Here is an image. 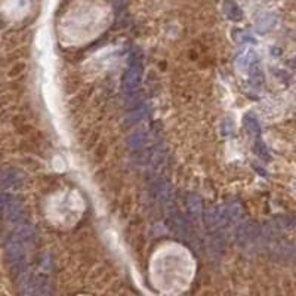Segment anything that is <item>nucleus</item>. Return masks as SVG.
<instances>
[{
  "label": "nucleus",
  "instance_id": "1",
  "mask_svg": "<svg viewBox=\"0 0 296 296\" xmlns=\"http://www.w3.org/2000/svg\"><path fill=\"white\" fill-rule=\"evenodd\" d=\"M142 79V64L139 61H132L129 68L125 73V77H123V90L128 93H133Z\"/></svg>",
  "mask_w": 296,
  "mask_h": 296
},
{
  "label": "nucleus",
  "instance_id": "2",
  "mask_svg": "<svg viewBox=\"0 0 296 296\" xmlns=\"http://www.w3.org/2000/svg\"><path fill=\"white\" fill-rule=\"evenodd\" d=\"M261 234V228L255 222H243L236 231V240L240 244H248L251 241H255Z\"/></svg>",
  "mask_w": 296,
  "mask_h": 296
},
{
  "label": "nucleus",
  "instance_id": "3",
  "mask_svg": "<svg viewBox=\"0 0 296 296\" xmlns=\"http://www.w3.org/2000/svg\"><path fill=\"white\" fill-rule=\"evenodd\" d=\"M22 182H24V175L18 169L9 167V169H5L2 174H0V188L2 190L16 188Z\"/></svg>",
  "mask_w": 296,
  "mask_h": 296
},
{
  "label": "nucleus",
  "instance_id": "4",
  "mask_svg": "<svg viewBox=\"0 0 296 296\" xmlns=\"http://www.w3.org/2000/svg\"><path fill=\"white\" fill-rule=\"evenodd\" d=\"M185 205H187V212L188 216L194 221L199 222L203 218V200L199 194L195 192H190L185 199Z\"/></svg>",
  "mask_w": 296,
  "mask_h": 296
},
{
  "label": "nucleus",
  "instance_id": "5",
  "mask_svg": "<svg viewBox=\"0 0 296 296\" xmlns=\"http://www.w3.org/2000/svg\"><path fill=\"white\" fill-rule=\"evenodd\" d=\"M24 212H26V209H24L22 202L12 197L3 213H5V216H6V219L9 222H14V224H15V222H21L24 219Z\"/></svg>",
  "mask_w": 296,
  "mask_h": 296
},
{
  "label": "nucleus",
  "instance_id": "6",
  "mask_svg": "<svg viewBox=\"0 0 296 296\" xmlns=\"http://www.w3.org/2000/svg\"><path fill=\"white\" fill-rule=\"evenodd\" d=\"M15 234L18 236V238L24 243V244H31L34 243L36 237H37V233H36V228L30 224H22L18 227V230L15 231Z\"/></svg>",
  "mask_w": 296,
  "mask_h": 296
},
{
  "label": "nucleus",
  "instance_id": "7",
  "mask_svg": "<svg viewBox=\"0 0 296 296\" xmlns=\"http://www.w3.org/2000/svg\"><path fill=\"white\" fill-rule=\"evenodd\" d=\"M225 251V238L222 234L215 233L209 240V252L213 255H222Z\"/></svg>",
  "mask_w": 296,
  "mask_h": 296
},
{
  "label": "nucleus",
  "instance_id": "8",
  "mask_svg": "<svg viewBox=\"0 0 296 296\" xmlns=\"http://www.w3.org/2000/svg\"><path fill=\"white\" fill-rule=\"evenodd\" d=\"M147 144V132H135L133 135L129 136L128 139V145L131 150L136 151V150H141V148H144Z\"/></svg>",
  "mask_w": 296,
  "mask_h": 296
},
{
  "label": "nucleus",
  "instance_id": "9",
  "mask_svg": "<svg viewBox=\"0 0 296 296\" xmlns=\"http://www.w3.org/2000/svg\"><path fill=\"white\" fill-rule=\"evenodd\" d=\"M274 224L280 230H293L296 227V218L292 215H280L274 219Z\"/></svg>",
  "mask_w": 296,
  "mask_h": 296
},
{
  "label": "nucleus",
  "instance_id": "10",
  "mask_svg": "<svg viewBox=\"0 0 296 296\" xmlns=\"http://www.w3.org/2000/svg\"><path fill=\"white\" fill-rule=\"evenodd\" d=\"M224 11H225V15L233 19V21H240L241 16H243V12L241 9L238 8L237 3H234L233 0H228V2L224 3Z\"/></svg>",
  "mask_w": 296,
  "mask_h": 296
},
{
  "label": "nucleus",
  "instance_id": "11",
  "mask_svg": "<svg viewBox=\"0 0 296 296\" xmlns=\"http://www.w3.org/2000/svg\"><path fill=\"white\" fill-rule=\"evenodd\" d=\"M244 126H246V129H248V132H249V133L256 135V136H259V135H261V126H259L258 120H256L253 116L248 114V116L244 117Z\"/></svg>",
  "mask_w": 296,
  "mask_h": 296
},
{
  "label": "nucleus",
  "instance_id": "12",
  "mask_svg": "<svg viewBox=\"0 0 296 296\" xmlns=\"http://www.w3.org/2000/svg\"><path fill=\"white\" fill-rule=\"evenodd\" d=\"M251 79H252V82H255L258 85H261L264 82V71H262L258 61L251 64Z\"/></svg>",
  "mask_w": 296,
  "mask_h": 296
},
{
  "label": "nucleus",
  "instance_id": "13",
  "mask_svg": "<svg viewBox=\"0 0 296 296\" xmlns=\"http://www.w3.org/2000/svg\"><path fill=\"white\" fill-rule=\"evenodd\" d=\"M145 116H147V108L145 107H136L128 116V123L129 125H135V123H139Z\"/></svg>",
  "mask_w": 296,
  "mask_h": 296
},
{
  "label": "nucleus",
  "instance_id": "14",
  "mask_svg": "<svg viewBox=\"0 0 296 296\" xmlns=\"http://www.w3.org/2000/svg\"><path fill=\"white\" fill-rule=\"evenodd\" d=\"M228 207V212H230V216H231V221L236 222V221H240L243 216H244V210H243V206L236 202V203H231L227 206Z\"/></svg>",
  "mask_w": 296,
  "mask_h": 296
},
{
  "label": "nucleus",
  "instance_id": "15",
  "mask_svg": "<svg viewBox=\"0 0 296 296\" xmlns=\"http://www.w3.org/2000/svg\"><path fill=\"white\" fill-rule=\"evenodd\" d=\"M255 153H256L259 157H262V159H265V160H269L268 148H266V145H265L262 141H256V142H255Z\"/></svg>",
  "mask_w": 296,
  "mask_h": 296
}]
</instances>
